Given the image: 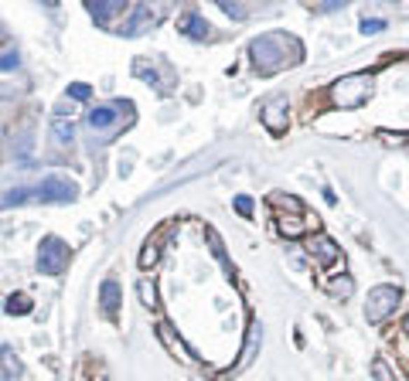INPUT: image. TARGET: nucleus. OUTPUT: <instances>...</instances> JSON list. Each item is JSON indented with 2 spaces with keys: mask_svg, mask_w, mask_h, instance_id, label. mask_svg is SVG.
<instances>
[{
  "mask_svg": "<svg viewBox=\"0 0 409 381\" xmlns=\"http://www.w3.org/2000/svg\"><path fill=\"white\" fill-rule=\"evenodd\" d=\"M249 55H253V65L263 76H273V72H280L286 65H297L304 48H300L297 38L273 31V34H259L253 45H249Z\"/></svg>",
  "mask_w": 409,
  "mask_h": 381,
  "instance_id": "f257e3e1",
  "label": "nucleus"
},
{
  "mask_svg": "<svg viewBox=\"0 0 409 381\" xmlns=\"http://www.w3.org/2000/svg\"><path fill=\"white\" fill-rule=\"evenodd\" d=\"M368 96H372V76L368 72L338 78L328 89V99H331L334 109H358L361 102H368Z\"/></svg>",
  "mask_w": 409,
  "mask_h": 381,
  "instance_id": "f03ea898",
  "label": "nucleus"
},
{
  "mask_svg": "<svg viewBox=\"0 0 409 381\" xmlns=\"http://www.w3.org/2000/svg\"><path fill=\"white\" fill-rule=\"evenodd\" d=\"M403 300V289L399 286H375L372 293H368V300H365V320L368 324H382L389 320L392 313H396V306Z\"/></svg>",
  "mask_w": 409,
  "mask_h": 381,
  "instance_id": "7ed1b4c3",
  "label": "nucleus"
},
{
  "mask_svg": "<svg viewBox=\"0 0 409 381\" xmlns=\"http://www.w3.org/2000/svg\"><path fill=\"white\" fill-rule=\"evenodd\" d=\"M65 266H69V245H65L58 235L41 238V245H38V273H45V276H62Z\"/></svg>",
  "mask_w": 409,
  "mask_h": 381,
  "instance_id": "20e7f679",
  "label": "nucleus"
},
{
  "mask_svg": "<svg viewBox=\"0 0 409 381\" xmlns=\"http://www.w3.org/2000/svg\"><path fill=\"white\" fill-rule=\"evenodd\" d=\"M307 252H310V259H317V266H321L324 273L345 269V255H341V249L334 245V238L321 235V231H314V235L307 238Z\"/></svg>",
  "mask_w": 409,
  "mask_h": 381,
  "instance_id": "39448f33",
  "label": "nucleus"
},
{
  "mask_svg": "<svg viewBox=\"0 0 409 381\" xmlns=\"http://www.w3.org/2000/svg\"><path fill=\"white\" fill-rule=\"evenodd\" d=\"M34 198H38V201L69 204L78 198V187H76V180H69V178H45L34 187Z\"/></svg>",
  "mask_w": 409,
  "mask_h": 381,
  "instance_id": "423d86ee",
  "label": "nucleus"
},
{
  "mask_svg": "<svg viewBox=\"0 0 409 381\" xmlns=\"http://www.w3.org/2000/svg\"><path fill=\"white\" fill-rule=\"evenodd\" d=\"M263 123H266V129L270 133H286V127H290V113H286V99L283 96H277V99H270L266 106H263Z\"/></svg>",
  "mask_w": 409,
  "mask_h": 381,
  "instance_id": "0eeeda50",
  "label": "nucleus"
},
{
  "mask_svg": "<svg viewBox=\"0 0 409 381\" xmlns=\"http://www.w3.org/2000/svg\"><path fill=\"white\" fill-rule=\"evenodd\" d=\"M123 109H133V106H130L127 99H120L116 106H96V109L89 113V127H92V129L113 127V123H116V116H120Z\"/></svg>",
  "mask_w": 409,
  "mask_h": 381,
  "instance_id": "6e6552de",
  "label": "nucleus"
},
{
  "mask_svg": "<svg viewBox=\"0 0 409 381\" xmlns=\"http://www.w3.org/2000/svg\"><path fill=\"white\" fill-rule=\"evenodd\" d=\"M307 229L317 231V218L314 222H300V215H293V211L290 215H277V231L286 235V238H300Z\"/></svg>",
  "mask_w": 409,
  "mask_h": 381,
  "instance_id": "1a4fd4ad",
  "label": "nucleus"
},
{
  "mask_svg": "<svg viewBox=\"0 0 409 381\" xmlns=\"http://www.w3.org/2000/svg\"><path fill=\"white\" fill-rule=\"evenodd\" d=\"M89 10H92L96 24H109L116 14L127 10V0H89Z\"/></svg>",
  "mask_w": 409,
  "mask_h": 381,
  "instance_id": "9d476101",
  "label": "nucleus"
},
{
  "mask_svg": "<svg viewBox=\"0 0 409 381\" xmlns=\"http://www.w3.org/2000/svg\"><path fill=\"white\" fill-rule=\"evenodd\" d=\"M99 306L109 320H116V310H120V282L116 280H106L99 286Z\"/></svg>",
  "mask_w": 409,
  "mask_h": 381,
  "instance_id": "9b49d317",
  "label": "nucleus"
},
{
  "mask_svg": "<svg viewBox=\"0 0 409 381\" xmlns=\"http://www.w3.org/2000/svg\"><path fill=\"white\" fill-rule=\"evenodd\" d=\"M181 34H184V38H191V41H204V38H208V34H212V31H208V21H204L202 14H184V17H181Z\"/></svg>",
  "mask_w": 409,
  "mask_h": 381,
  "instance_id": "f8f14e48",
  "label": "nucleus"
},
{
  "mask_svg": "<svg viewBox=\"0 0 409 381\" xmlns=\"http://www.w3.org/2000/svg\"><path fill=\"white\" fill-rule=\"evenodd\" d=\"M157 337L164 340V347H167L171 354L178 357V361H191V354H188V347L181 344V337H178V333H174V331H171L167 324H160V327H157Z\"/></svg>",
  "mask_w": 409,
  "mask_h": 381,
  "instance_id": "ddd939ff",
  "label": "nucleus"
},
{
  "mask_svg": "<svg viewBox=\"0 0 409 381\" xmlns=\"http://www.w3.org/2000/svg\"><path fill=\"white\" fill-rule=\"evenodd\" d=\"M259 340H263V331H259V324H253V327H249V337H246V347H242V361H239V368H246V364L256 357Z\"/></svg>",
  "mask_w": 409,
  "mask_h": 381,
  "instance_id": "4468645a",
  "label": "nucleus"
},
{
  "mask_svg": "<svg viewBox=\"0 0 409 381\" xmlns=\"http://www.w3.org/2000/svg\"><path fill=\"white\" fill-rule=\"evenodd\" d=\"M51 133H55V140H58V143H72V140H76V127H72L65 116H55Z\"/></svg>",
  "mask_w": 409,
  "mask_h": 381,
  "instance_id": "2eb2a0df",
  "label": "nucleus"
},
{
  "mask_svg": "<svg viewBox=\"0 0 409 381\" xmlns=\"http://www.w3.org/2000/svg\"><path fill=\"white\" fill-rule=\"evenodd\" d=\"M324 286H328L331 296H352V289H355V282L348 280V276H334V280H328Z\"/></svg>",
  "mask_w": 409,
  "mask_h": 381,
  "instance_id": "dca6fc26",
  "label": "nucleus"
},
{
  "mask_svg": "<svg viewBox=\"0 0 409 381\" xmlns=\"http://www.w3.org/2000/svg\"><path fill=\"white\" fill-rule=\"evenodd\" d=\"M270 204H273V208H286V211H293V215H300V211H304V204H300V198H293V194H273V198H270Z\"/></svg>",
  "mask_w": 409,
  "mask_h": 381,
  "instance_id": "f3484780",
  "label": "nucleus"
},
{
  "mask_svg": "<svg viewBox=\"0 0 409 381\" xmlns=\"http://www.w3.org/2000/svg\"><path fill=\"white\" fill-rule=\"evenodd\" d=\"M372 378L375 381H396V371L389 368L385 357H372Z\"/></svg>",
  "mask_w": 409,
  "mask_h": 381,
  "instance_id": "a211bd4d",
  "label": "nucleus"
},
{
  "mask_svg": "<svg viewBox=\"0 0 409 381\" xmlns=\"http://www.w3.org/2000/svg\"><path fill=\"white\" fill-rule=\"evenodd\" d=\"M147 21H151V10L140 7V10H133V17H130V24L123 27V31H127V34H140V31L147 27Z\"/></svg>",
  "mask_w": 409,
  "mask_h": 381,
  "instance_id": "6ab92c4d",
  "label": "nucleus"
},
{
  "mask_svg": "<svg viewBox=\"0 0 409 381\" xmlns=\"http://www.w3.org/2000/svg\"><path fill=\"white\" fill-rule=\"evenodd\" d=\"M157 259H160V245H157V242H147L144 252H140V266H144V269H153Z\"/></svg>",
  "mask_w": 409,
  "mask_h": 381,
  "instance_id": "aec40b11",
  "label": "nucleus"
},
{
  "mask_svg": "<svg viewBox=\"0 0 409 381\" xmlns=\"http://www.w3.org/2000/svg\"><path fill=\"white\" fill-rule=\"evenodd\" d=\"M215 3H219L229 17H235V21H242V17H246V7H242L239 0H215Z\"/></svg>",
  "mask_w": 409,
  "mask_h": 381,
  "instance_id": "412c9836",
  "label": "nucleus"
},
{
  "mask_svg": "<svg viewBox=\"0 0 409 381\" xmlns=\"http://www.w3.org/2000/svg\"><path fill=\"white\" fill-rule=\"evenodd\" d=\"M7 313H31V300L27 296H11L7 300Z\"/></svg>",
  "mask_w": 409,
  "mask_h": 381,
  "instance_id": "4be33fe9",
  "label": "nucleus"
},
{
  "mask_svg": "<svg viewBox=\"0 0 409 381\" xmlns=\"http://www.w3.org/2000/svg\"><path fill=\"white\" fill-rule=\"evenodd\" d=\"M140 296H144V303L147 306H157V286H153V280L140 282Z\"/></svg>",
  "mask_w": 409,
  "mask_h": 381,
  "instance_id": "5701e85b",
  "label": "nucleus"
},
{
  "mask_svg": "<svg viewBox=\"0 0 409 381\" xmlns=\"http://www.w3.org/2000/svg\"><path fill=\"white\" fill-rule=\"evenodd\" d=\"M382 31H385L382 17H365V21H361V34H382Z\"/></svg>",
  "mask_w": 409,
  "mask_h": 381,
  "instance_id": "b1692460",
  "label": "nucleus"
},
{
  "mask_svg": "<svg viewBox=\"0 0 409 381\" xmlns=\"http://www.w3.org/2000/svg\"><path fill=\"white\" fill-rule=\"evenodd\" d=\"M27 198H34V194H27V187H18V191H7L4 194V204L11 208V204H25Z\"/></svg>",
  "mask_w": 409,
  "mask_h": 381,
  "instance_id": "393cba45",
  "label": "nucleus"
},
{
  "mask_svg": "<svg viewBox=\"0 0 409 381\" xmlns=\"http://www.w3.org/2000/svg\"><path fill=\"white\" fill-rule=\"evenodd\" d=\"M235 211H239L242 218H253V198H249V194H239V198H235Z\"/></svg>",
  "mask_w": 409,
  "mask_h": 381,
  "instance_id": "a878e982",
  "label": "nucleus"
},
{
  "mask_svg": "<svg viewBox=\"0 0 409 381\" xmlns=\"http://www.w3.org/2000/svg\"><path fill=\"white\" fill-rule=\"evenodd\" d=\"M89 85L85 82H76V85H69V99H76V102H82V99H89Z\"/></svg>",
  "mask_w": 409,
  "mask_h": 381,
  "instance_id": "bb28decb",
  "label": "nucleus"
},
{
  "mask_svg": "<svg viewBox=\"0 0 409 381\" xmlns=\"http://www.w3.org/2000/svg\"><path fill=\"white\" fill-rule=\"evenodd\" d=\"M18 62H21V58H18L14 51H7V55H0V72H11V69H18Z\"/></svg>",
  "mask_w": 409,
  "mask_h": 381,
  "instance_id": "cd10ccee",
  "label": "nucleus"
},
{
  "mask_svg": "<svg viewBox=\"0 0 409 381\" xmlns=\"http://www.w3.org/2000/svg\"><path fill=\"white\" fill-rule=\"evenodd\" d=\"M345 3H352V0H321L324 10H338V7H345Z\"/></svg>",
  "mask_w": 409,
  "mask_h": 381,
  "instance_id": "c85d7f7f",
  "label": "nucleus"
},
{
  "mask_svg": "<svg viewBox=\"0 0 409 381\" xmlns=\"http://www.w3.org/2000/svg\"><path fill=\"white\" fill-rule=\"evenodd\" d=\"M403 331H406V333H409V313H406V320H403Z\"/></svg>",
  "mask_w": 409,
  "mask_h": 381,
  "instance_id": "c756f323",
  "label": "nucleus"
},
{
  "mask_svg": "<svg viewBox=\"0 0 409 381\" xmlns=\"http://www.w3.org/2000/svg\"><path fill=\"white\" fill-rule=\"evenodd\" d=\"M41 3H45V7H55V3H58V0H41Z\"/></svg>",
  "mask_w": 409,
  "mask_h": 381,
  "instance_id": "7c9ffc66",
  "label": "nucleus"
},
{
  "mask_svg": "<svg viewBox=\"0 0 409 381\" xmlns=\"http://www.w3.org/2000/svg\"><path fill=\"white\" fill-rule=\"evenodd\" d=\"M307 3H314V0H307Z\"/></svg>",
  "mask_w": 409,
  "mask_h": 381,
  "instance_id": "2f4dec72",
  "label": "nucleus"
}]
</instances>
